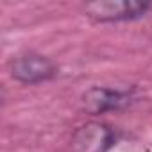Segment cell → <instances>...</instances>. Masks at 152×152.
<instances>
[{
	"mask_svg": "<svg viewBox=\"0 0 152 152\" xmlns=\"http://www.w3.org/2000/svg\"><path fill=\"white\" fill-rule=\"evenodd\" d=\"M9 73L16 83L32 86V84H39L54 79L57 75V66L47 56L27 52V54L16 56L9 63Z\"/></svg>",
	"mask_w": 152,
	"mask_h": 152,
	"instance_id": "2",
	"label": "cell"
},
{
	"mask_svg": "<svg viewBox=\"0 0 152 152\" xmlns=\"http://www.w3.org/2000/svg\"><path fill=\"white\" fill-rule=\"evenodd\" d=\"M116 141L115 129L106 122H86L70 140L72 152H109Z\"/></svg>",
	"mask_w": 152,
	"mask_h": 152,
	"instance_id": "3",
	"label": "cell"
},
{
	"mask_svg": "<svg viewBox=\"0 0 152 152\" xmlns=\"http://www.w3.org/2000/svg\"><path fill=\"white\" fill-rule=\"evenodd\" d=\"M148 9V2H136V0H100L84 6L86 16L97 23L138 20L145 16Z\"/></svg>",
	"mask_w": 152,
	"mask_h": 152,
	"instance_id": "1",
	"label": "cell"
},
{
	"mask_svg": "<svg viewBox=\"0 0 152 152\" xmlns=\"http://www.w3.org/2000/svg\"><path fill=\"white\" fill-rule=\"evenodd\" d=\"M134 95L129 90H113L104 86H93L86 90L81 97L83 111L88 115H104L109 111H118L132 104Z\"/></svg>",
	"mask_w": 152,
	"mask_h": 152,
	"instance_id": "4",
	"label": "cell"
}]
</instances>
